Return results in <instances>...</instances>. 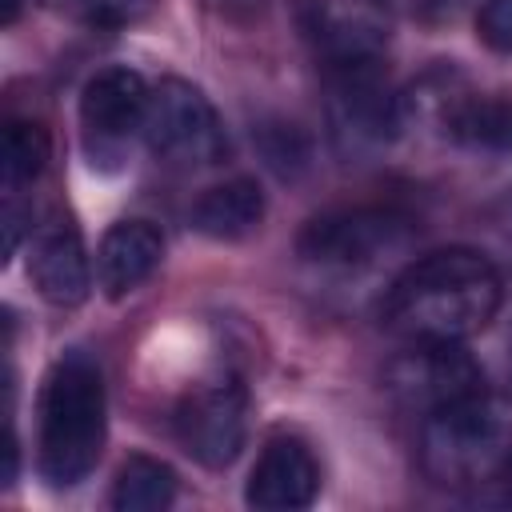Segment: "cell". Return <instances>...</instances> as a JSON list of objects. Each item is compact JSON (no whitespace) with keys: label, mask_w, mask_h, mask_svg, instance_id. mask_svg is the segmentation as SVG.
<instances>
[{"label":"cell","mask_w":512,"mask_h":512,"mask_svg":"<svg viewBox=\"0 0 512 512\" xmlns=\"http://www.w3.org/2000/svg\"><path fill=\"white\" fill-rule=\"evenodd\" d=\"M204 8L212 12H228V16H240V12H256L264 0H200Z\"/></svg>","instance_id":"21"},{"label":"cell","mask_w":512,"mask_h":512,"mask_svg":"<svg viewBox=\"0 0 512 512\" xmlns=\"http://www.w3.org/2000/svg\"><path fill=\"white\" fill-rule=\"evenodd\" d=\"M164 260V236L152 220H116L96 248V284L108 300L132 296Z\"/></svg>","instance_id":"13"},{"label":"cell","mask_w":512,"mask_h":512,"mask_svg":"<svg viewBox=\"0 0 512 512\" xmlns=\"http://www.w3.org/2000/svg\"><path fill=\"white\" fill-rule=\"evenodd\" d=\"M48 132L36 120H8L4 128V144H0V188L4 200H20L24 188L36 184V176L48 164Z\"/></svg>","instance_id":"16"},{"label":"cell","mask_w":512,"mask_h":512,"mask_svg":"<svg viewBox=\"0 0 512 512\" xmlns=\"http://www.w3.org/2000/svg\"><path fill=\"white\" fill-rule=\"evenodd\" d=\"M504 480H508V500H512V460H508V468H504Z\"/></svg>","instance_id":"24"},{"label":"cell","mask_w":512,"mask_h":512,"mask_svg":"<svg viewBox=\"0 0 512 512\" xmlns=\"http://www.w3.org/2000/svg\"><path fill=\"white\" fill-rule=\"evenodd\" d=\"M248 436V388L240 376L196 384L176 408V440L204 468H228Z\"/></svg>","instance_id":"9"},{"label":"cell","mask_w":512,"mask_h":512,"mask_svg":"<svg viewBox=\"0 0 512 512\" xmlns=\"http://www.w3.org/2000/svg\"><path fill=\"white\" fill-rule=\"evenodd\" d=\"M320 492V464L312 448L296 436H272L244 484V504L260 512H296L308 508Z\"/></svg>","instance_id":"12"},{"label":"cell","mask_w":512,"mask_h":512,"mask_svg":"<svg viewBox=\"0 0 512 512\" xmlns=\"http://www.w3.org/2000/svg\"><path fill=\"white\" fill-rule=\"evenodd\" d=\"M176 488H180V480H176L172 464L136 452L116 468L108 500L116 512H160L176 500Z\"/></svg>","instance_id":"15"},{"label":"cell","mask_w":512,"mask_h":512,"mask_svg":"<svg viewBox=\"0 0 512 512\" xmlns=\"http://www.w3.org/2000/svg\"><path fill=\"white\" fill-rule=\"evenodd\" d=\"M28 280L56 308H76L88 300L92 268H88V252H84V240L72 216L48 212L28 232Z\"/></svg>","instance_id":"11"},{"label":"cell","mask_w":512,"mask_h":512,"mask_svg":"<svg viewBox=\"0 0 512 512\" xmlns=\"http://www.w3.org/2000/svg\"><path fill=\"white\" fill-rule=\"evenodd\" d=\"M152 88L132 68H104L80 92V132L92 164H116L132 136H144Z\"/></svg>","instance_id":"10"},{"label":"cell","mask_w":512,"mask_h":512,"mask_svg":"<svg viewBox=\"0 0 512 512\" xmlns=\"http://www.w3.org/2000/svg\"><path fill=\"white\" fill-rule=\"evenodd\" d=\"M504 280L480 248H436L408 260L380 300V324L400 340H456L484 332L500 312Z\"/></svg>","instance_id":"1"},{"label":"cell","mask_w":512,"mask_h":512,"mask_svg":"<svg viewBox=\"0 0 512 512\" xmlns=\"http://www.w3.org/2000/svg\"><path fill=\"white\" fill-rule=\"evenodd\" d=\"M476 36L484 48L512 56V0H484L476 8Z\"/></svg>","instance_id":"19"},{"label":"cell","mask_w":512,"mask_h":512,"mask_svg":"<svg viewBox=\"0 0 512 512\" xmlns=\"http://www.w3.org/2000/svg\"><path fill=\"white\" fill-rule=\"evenodd\" d=\"M256 148H260L264 164H268L280 180H296V176H304L308 164H312V140H308V132L296 128V124H288V120H268V124H260Z\"/></svg>","instance_id":"17"},{"label":"cell","mask_w":512,"mask_h":512,"mask_svg":"<svg viewBox=\"0 0 512 512\" xmlns=\"http://www.w3.org/2000/svg\"><path fill=\"white\" fill-rule=\"evenodd\" d=\"M148 152L172 168H212L228 152V132L216 104L192 80L168 76L152 88L148 116H144Z\"/></svg>","instance_id":"7"},{"label":"cell","mask_w":512,"mask_h":512,"mask_svg":"<svg viewBox=\"0 0 512 512\" xmlns=\"http://www.w3.org/2000/svg\"><path fill=\"white\" fill-rule=\"evenodd\" d=\"M20 4H24V0H4V24H16V16H20Z\"/></svg>","instance_id":"23"},{"label":"cell","mask_w":512,"mask_h":512,"mask_svg":"<svg viewBox=\"0 0 512 512\" xmlns=\"http://www.w3.org/2000/svg\"><path fill=\"white\" fill-rule=\"evenodd\" d=\"M476 388H484V372L456 340H408V348L384 364V392L420 416Z\"/></svg>","instance_id":"8"},{"label":"cell","mask_w":512,"mask_h":512,"mask_svg":"<svg viewBox=\"0 0 512 512\" xmlns=\"http://www.w3.org/2000/svg\"><path fill=\"white\" fill-rule=\"evenodd\" d=\"M264 208H268V204H264L260 184H256L252 176H232V180H224V184L204 188V192L196 196L188 220H192V228H196L200 236L232 244V240L252 236V232L264 224Z\"/></svg>","instance_id":"14"},{"label":"cell","mask_w":512,"mask_h":512,"mask_svg":"<svg viewBox=\"0 0 512 512\" xmlns=\"http://www.w3.org/2000/svg\"><path fill=\"white\" fill-rule=\"evenodd\" d=\"M492 228H496L504 240H512V196L492 212Z\"/></svg>","instance_id":"22"},{"label":"cell","mask_w":512,"mask_h":512,"mask_svg":"<svg viewBox=\"0 0 512 512\" xmlns=\"http://www.w3.org/2000/svg\"><path fill=\"white\" fill-rule=\"evenodd\" d=\"M472 0H412V12L424 20V24H452Z\"/></svg>","instance_id":"20"},{"label":"cell","mask_w":512,"mask_h":512,"mask_svg":"<svg viewBox=\"0 0 512 512\" xmlns=\"http://www.w3.org/2000/svg\"><path fill=\"white\" fill-rule=\"evenodd\" d=\"M56 4L92 28H128L148 20L156 8V0H56Z\"/></svg>","instance_id":"18"},{"label":"cell","mask_w":512,"mask_h":512,"mask_svg":"<svg viewBox=\"0 0 512 512\" xmlns=\"http://www.w3.org/2000/svg\"><path fill=\"white\" fill-rule=\"evenodd\" d=\"M404 116H432L440 132L468 152L512 156V88H468V80L448 64L428 72L404 96Z\"/></svg>","instance_id":"6"},{"label":"cell","mask_w":512,"mask_h":512,"mask_svg":"<svg viewBox=\"0 0 512 512\" xmlns=\"http://www.w3.org/2000/svg\"><path fill=\"white\" fill-rule=\"evenodd\" d=\"M404 96L388 84V72L376 60H352L332 64V88H328V136L344 160H368L384 152L400 128Z\"/></svg>","instance_id":"5"},{"label":"cell","mask_w":512,"mask_h":512,"mask_svg":"<svg viewBox=\"0 0 512 512\" xmlns=\"http://www.w3.org/2000/svg\"><path fill=\"white\" fill-rule=\"evenodd\" d=\"M108 436V396L88 352L52 360L36 400V472L48 488H76L100 464Z\"/></svg>","instance_id":"2"},{"label":"cell","mask_w":512,"mask_h":512,"mask_svg":"<svg viewBox=\"0 0 512 512\" xmlns=\"http://www.w3.org/2000/svg\"><path fill=\"white\" fill-rule=\"evenodd\" d=\"M512 460V396L476 388L420 424V468L440 488H476Z\"/></svg>","instance_id":"3"},{"label":"cell","mask_w":512,"mask_h":512,"mask_svg":"<svg viewBox=\"0 0 512 512\" xmlns=\"http://www.w3.org/2000/svg\"><path fill=\"white\" fill-rule=\"evenodd\" d=\"M416 236V220L400 208L356 204L312 216L296 236V256L324 272H368L400 256Z\"/></svg>","instance_id":"4"}]
</instances>
